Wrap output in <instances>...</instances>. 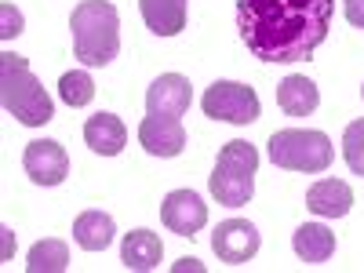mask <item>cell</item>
<instances>
[{
    "label": "cell",
    "mask_w": 364,
    "mask_h": 273,
    "mask_svg": "<svg viewBox=\"0 0 364 273\" xmlns=\"http://www.w3.org/2000/svg\"><path fill=\"white\" fill-rule=\"evenodd\" d=\"M84 142H87L91 154L117 157L128 142V128H124V120L113 117V113H95V117H87V124H84Z\"/></svg>",
    "instance_id": "12"
},
{
    "label": "cell",
    "mask_w": 364,
    "mask_h": 273,
    "mask_svg": "<svg viewBox=\"0 0 364 273\" xmlns=\"http://www.w3.org/2000/svg\"><path fill=\"white\" fill-rule=\"evenodd\" d=\"M306 208L321 219H343L346 211L353 208V190L346 186L343 178H321L310 186L306 193Z\"/></svg>",
    "instance_id": "13"
},
{
    "label": "cell",
    "mask_w": 364,
    "mask_h": 273,
    "mask_svg": "<svg viewBox=\"0 0 364 273\" xmlns=\"http://www.w3.org/2000/svg\"><path fill=\"white\" fill-rule=\"evenodd\" d=\"M139 11H142V22L157 37H175L186 29L190 0H139Z\"/></svg>",
    "instance_id": "14"
},
{
    "label": "cell",
    "mask_w": 364,
    "mask_h": 273,
    "mask_svg": "<svg viewBox=\"0 0 364 273\" xmlns=\"http://www.w3.org/2000/svg\"><path fill=\"white\" fill-rule=\"evenodd\" d=\"M175 269H200V266H197V259H182Z\"/></svg>",
    "instance_id": "24"
},
{
    "label": "cell",
    "mask_w": 364,
    "mask_h": 273,
    "mask_svg": "<svg viewBox=\"0 0 364 273\" xmlns=\"http://www.w3.org/2000/svg\"><path fill=\"white\" fill-rule=\"evenodd\" d=\"M255 171H259V149L252 142H226L219 149L215 171L208 175V190L226 208H245L255 193Z\"/></svg>",
    "instance_id": "4"
},
{
    "label": "cell",
    "mask_w": 364,
    "mask_h": 273,
    "mask_svg": "<svg viewBox=\"0 0 364 273\" xmlns=\"http://www.w3.org/2000/svg\"><path fill=\"white\" fill-rule=\"evenodd\" d=\"M269 161L288 171H306L321 175L331 164V139L324 132H273L269 135Z\"/></svg>",
    "instance_id": "5"
},
{
    "label": "cell",
    "mask_w": 364,
    "mask_h": 273,
    "mask_svg": "<svg viewBox=\"0 0 364 273\" xmlns=\"http://www.w3.org/2000/svg\"><path fill=\"white\" fill-rule=\"evenodd\" d=\"M336 0H237V26L259 63H302L331 29Z\"/></svg>",
    "instance_id": "1"
},
{
    "label": "cell",
    "mask_w": 364,
    "mask_h": 273,
    "mask_svg": "<svg viewBox=\"0 0 364 273\" xmlns=\"http://www.w3.org/2000/svg\"><path fill=\"white\" fill-rule=\"evenodd\" d=\"M259 245H262L259 230L248 219H226L211 237V248H215L219 262H230V266H245L248 259H255Z\"/></svg>",
    "instance_id": "8"
},
{
    "label": "cell",
    "mask_w": 364,
    "mask_h": 273,
    "mask_svg": "<svg viewBox=\"0 0 364 273\" xmlns=\"http://www.w3.org/2000/svg\"><path fill=\"white\" fill-rule=\"evenodd\" d=\"M29 273H63L70 269V248H66V240H37L33 248H29V262H26Z\"/></svg>",
    "instance_id": "19"
},
{
    "label": "cell",
    "mask_w": 364,
    "mask_h": 273,
    "mask_svg": "<svg viewBox=\"0 0 364 273\" xmlns=\"http://www.w3.org/2000/svg\"><path fill=\"white\" fill-rule=\"evenodd\" d=\"M0 102L26 128H41L55 117V102L48 99L44 84L33 77L29 63L15 51L0 55Z\"/></svg>",
    "instance_id": "3"
},
{
    "label": "cell",
    "mask_w": 364,
    "mask_h": 273,
    "mask_svg": "<svg viewBox=\"0 0 364 273\" xmlns=\"http://www.w3.org/2000/svg\"><path fill=\"white\" fill-rule=\"evenodd\" d=\"M190 99H193L190 80L178 77V73H164V77H157L154 84H149L146 109L157 113V117H182L190 109Z\"/></svg>",
    "instance_id": "11"
},
{
    "label": "cell",
    "mask_w": 364,
    "mask_h": 273,
    "mask_svg": "<svg viewBox=\"0 0 364 273\" xmlns=\"http://www.w3.org/2000/svg\"><path fill=\"white\" fill-rule=\"evenodd\" d=\"M161 219L171 233L178 237H193L197 230H204L208 223V204L193 193V190H171L161 204Z\"/></svg>",
    "instance_id": "9"
},
{
    "label": "cell",
    "mask_w": 364,
    "mask_h": 273,
    "mask_svg": "<svg viewBox=\"0 0 364 273\" xmlns=\"http://www.w3.org/2000/svg\"><path fill=\"white\" fill-rule=\"evenodd\" d=\"M18 33H22V15H18L11 4H4V8H0V37L11 41V37H18Z\"/></svg>",
    "instance_id": "22"
},
{
    "label": "cell",
    "mask_w": 364,
    "mask_h": 273,
    "mask_svg": "<svg viewBox=\"0 0 364 273\" xmlns=\"http://www.w3.org/2000/svg\"><path fill=\"white\" fill-rule=\"evenodd\" d=\"M113 233H117V226L106 211H84L73 223V240L84 252H106L113 245Z\"/></svg>",
    "instance_id": "18"
},
{
    "label": "cell",
    "mask_w": 364,
    "mask_h": 273,
    "mask_svg": "<svg viewBox=\"0 0 364 273\" xmlns=\"http://www.w3.org/2000/svg\"><path fill=\"white\" fill-rule=\"evenodd\" d=\"M343 157H346L350 171L364 178V120L346 124V132H343Z\"/></svg>",
    "instance_id": "21"
},
{
    "label": "cell",
    "mask_w": 364,
    "mask_h": 273,
    "mask_svg": "<svg viewBox=\"0 0 364 273\" xmlns=\"http://www.w3.org/2000/svg\"><path fill=\"white\" fill-rule=\"evenodd\" d=\"M346 22L364 29V0H346Z\"/></svg>",
    "instance_id": "23"
},
{
    "label": "cell",
    "mask_w": 364,
    "mask_h": 273,
    "mask_svg": "<svg viewBox=\"0 0 364 273\" xmlns=\"http://www.w3.org/2000/svg\"><path fill=\"white\" fill-rule=\"evenodd\" d=\"M291 248L302 262H328L331 255H336V233H331L328 226L321 223H306V226H299L295 237H291Z\"/></svg>",
    "instance_id": "17"
},
{
    "label": "cell",
    "mask_w": 364,
    "mask_h": 273,
    "mask_svg": "<svg viewBox=\"0 0 364 273\" xmlns=\"http://www.w3.org/2000/svg\"><path fill=\"white\" fill-rule=\"evenodd\" d=\"M277 106L288 113V117H310L317 106H321V91L310 77L302 73H291L277 84Z\"/></svg>",
    "instance_id": "16"
},
{
    "label": "cell",
    "mask_w": 364,
    "mask_h": 273,
    "mask_svg": "<svg viewBox=\"0 0 364 273\" xmlns=\"http://www.w3.org/2000/svg\"><path fill=\"white\" fill-rule=\"evenodd\" d=\"M161 237L154 230H132L124 233V245H120V262L135 273H146V269H157L161 266Z\"/></svg>",
    "instance_id": "15"
},
{
    "label": "cell",
    "mask_w": 364,
    "mask_h": 273,
    "mask_svg": "<svg viewBox=\"0 0 364 273\" xmlns=\"http://www.w3.org/2000/svg\"><path fill=\"white\" fill-rule=\"evenodd\" d=\"M73 55L84 66H109L120 51V15L109 0H80L70 15Z\"/></svg>",
    "instance_id": "2"
},
{
    "label": "cell",
    "mask_w": 364,
    "mask_h": 273,
    "mask_svg": "<svg viewBox=\"0 0 364 273\" xmlns=\"http://www.w3.org/2000/svg\"><path fill=\"white\" fill-rule=\"evenodd\" d=\"M360 95H364V87H360Z\"/></svg>",
    "instance_id": "25"
},
{
    "label": "cell",
    "mask_w": 364,
    "mask_h": 273,
    "mask_svg": "<svg viewBox=\"0 0 364 273\" xmlns=\"http://www.w3.org/2000/svg\"><path fill=\"white\" fill-rule=\"evenodd\" d=\"M139 142L146 154L154 157H178L186 149V128H182L178 117H157L149 113L139 124Z\"/></svg>",
    "instance_id": "10"
},
{
    "label": "cell",
    "mask_w": 364,
    "mask_h": 273,
    "mask_svg": "<svg viewBox=\"0 0 364 273\" xmlns=\"http://www.w3.org/2000/svg\"><path fill=\"white\" fill-rule=\"evenodd\" d=\"M58 95H63L66 106L80 109V106H87L91 99H95V80H91V73H84V70L63 73V80H58Z\"/></svg>",
    "instance_id": "20"
},
{
    "label": "cell",
    "mask_w": 364,
    "mask_h": 273,
    "mask_svg": "<svg viewBox=\"0 0 364 273\" xmlns=\"http://www.w3.org/2000/svg\"><path fill=\"white\" fill-rule=\"evenodd\" d=\"M22 168H26V175L33 178L37 186H58V182L70 175V157H66V149L58 146L55 139H37V142L26 146Z\"/></svg>",
    "instance_id": "7"
},
{
    "label": "cell",
    "mask_w": 364,
    "mask_h": 273,
    "mask_svg": "<svg viewBox=\"0 0 364 273\" xmlns=\"http://www.w3.org/2000/svg\"><path fill=\"white\" fill-rule=\"evenodd\" d=\"M200 109L211 117V120H230V124H252L259 120V95L255 87L248 84H237V80H215L204 99H200Z\"/></svg>",
    "instance_id": "6"
}]
</instances>
